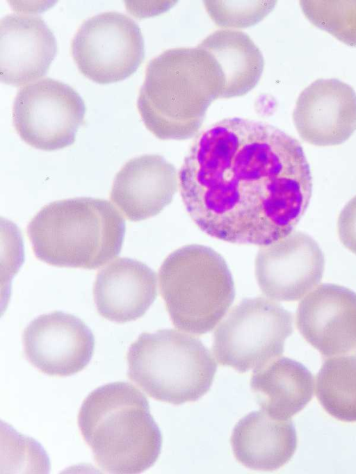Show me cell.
<instances>
[{"mask_svg":"<svg viewBox=\"0 0 356 474\" xmlns=\"http://www.w3.org/2000/svg\"><path fill=\"white\" fill-rule=\"evenodd\" d=\"M81 434L102 470L140 473L156 462L161 432L146 396L126 382L97 387L83 400L78 414Z\"/></svg>","mask_w":356,"mask_h":474,"instance_id":"cell-3","label":"cell"},{"mask_svg":"<svg viewBox=\"0 0 356 474\" xmlns=\"http://www.w3.org/2000/svg\"><path fill=\"white\" fill-rule=\"evenodd\" d=\"M337 230L341 243L356 254V196L341 211L337 222Z\"/></svg>","mask_w":356,"mask_h":474,"instance_id":"cell-23","label":"cell"},{"mask_svg":"<svg viewBox=\"0 0 356 474\" xmlns=\"http://www.w3.org/2000/svg\"><path fill=\"white\" fill-rule=\"evenodd\" d=\"M79 71L90 80L108 84L126 79L145 57L141 30L131 17L105 12L85 20L71 44Z\"/></svg>","mask_w":356,"mask_h":474,"instance_id":"cell-9","label":"cell"},{"mask_svg":"<svg viewBox=\"0 0 356 474\" xmlns=\"http://www.w3.org/2000/svg\"><path fill=\"white\" fill-rule=\"evenodd\" d=\"M255 277L262 293L275 301L293 302L303 297L321 281L323 253L309 235L292 231L261 246L254 263Z\"/></svg>","mask_w":356,"mask_h":474,"instance_id":"cell-10","label":"cell"},{"mask_svg":"<svg viewBox=\"0 0 356 474\" xmlns=\"http://www.w3.org/2000/svg\"><path fill=\"white\" fill-rule=\"evenodd\" d=\"M24 354L28 361L43 373L70 376L82 370L90 362L95 337L78 317L56 311L42 314L24 329Z\"/></svg>","mask_w":356,"mask_h":474,"instance_id":"cell-11","label":"cell"},{"mask_svg":"<svg viewBox=\"0 0 356 474\" xmlns=\"http://www.w3.org/2000/svg\"><path fill=\"white\" fill-rule=\"evenodd\" d=\"M126 223L108 200L75 197L44 206L27 232L35 256L58 267L98 268L121 251Z\"/></svg>","mask_w":356,"mask_h":474,"instance_id":"cell-4","label":"cell"},{"mask_svg":"<svg viewBox=\"0 0 356 474\" xmlns=\"http://www.w3.org/2000/svg\"><path fill=\"white\" fill-rule=\"evenodd\" d=\"M250 384L262 409L282 420L300 411L312 400L314 389L312 373L288 357H278L254 370Z\"/></svg>","mask_w":356,"mask_h":474,"instance_id":"cell-18","label":"cell"},{"mask_svg":"<svg viewBox=\"0 0 356 474\" xmlns=\"http://www.w3.org/2000/svg\"><path fill=\"white\" fill-rule=\"evenodd\" d=\"M231 444L236 459L243 465L273 471L291 459L297 435L291 419L277 420L261 409L251 411L236 424Z\"/></svg>","mask_w":356,"mask_h":474,"instance_id":"cell-17","label":"cell"},{"mask_svg":"<svg viewBox=\"0 0 356 474\" xmlns=\"http://www.w3.org/2000/svg\"><path fill=\"white\" fill-rule=\"evenodd\" d=\"M127 375L149 396L173 404L194 402L211 388L217 370L197 338L173 329L143 332L130 345Z\"/></svg>","mask_w":356,"mask_h":474,"instance_id":"cell-6","label":"cell"},{"mask_svg":"<svg viewBox=\"0 0 356 474\" xmlns=\"http://www.w3.org/2000/svg\"><path fill=\"white\" fill-rule=\"evenodd\" d=\"M198 46L213 56L222 72L224 88L220 98L243 96L259 83L264 58L247 33L232 29L217 30Z\"/></svg>","mask_w":356,"mask_h":474,"instance_id":"cell-19","label":"cell"},{"mask_svg":"<svg viewBox=\"0 0 356 474\" xmlns=\"http://www.w3.org/2000/svg\"><path fill=\"white\" fill-rule=\"evenodd\" d=\"M178 180L186 211L202 231L261 247L293 231L312 191L299 142L273 125L241 117L199 133Z\"/></svg>","mask_w":356,"mask_h":474,"instance_id":"cell-1","label":"cell"},{"mask_svg":"<svg viewBox=\"0 0 356 474\" xmlns=\"http://www.w3.org/2000/svg\"><path fill=\"white\" fill-rule=\"evenodd\" d=\"M223 88L222 72L208 51L198 45L172 48L149 62L137 108L157 138L186 140L197 135Z\"/></svg>","mask_w":356,"mask_h":474,"instance_id":"cell-2","label":"cell"},{"mask_svg":"<svg viewBox=\"0 0 356 474\" xmlns=\"http://www.w3.org/2000/svg\"><path fill=\"white\" fill-rule=\"evenodd\" d=\"M275 1H204L208 13L221 27L245 28L252 26L270 12Z\"/></svg>","mask_w":356,"mask_h":474,"instance_id":"cell-22","label":"cell"},{"mask_svg":"<svg viewBox=\"0 0 356 474\" xmlns=\"http://www.w3.org/2000/svg\"><path fill=\"white\" fill-rule=\"evenodd\" d=\"M316 397L332 417L356 421V356L325 359L316 381Z\"/></svg>","mask_w":356,"mask_h":474,"instance_id":"cell-20","label":"cell"},{"mask_svg":"<svg viewBox=\"0 0 356 474\" xmlns=\"http://www.w3.org/2000/svg\"><path fill=\"white\" fill-rule=\"evenodd\" d=\"M293 316L263 297L245 298L221 322L213 335L219 363L240 373L256 370L280 357L293 333Z\"/></svg>","mask_w":356,"mask_h":474,"instance_id":"cell-7","label":"cell"},{"mask_svg":"<svg viewBox=\"0 0 356 474\" xmlns=\"http://www.w3.org/2000/svg\"><path fill=\"white\" fill-rule=\"evenodd\" d=\"M159 281L172 324L193 335L213 330L235 297L225 260L205 245H184L170 253L160 267Z\"/></svg>","mask_w":356,"mask_h":474,"instance_id":"cell-5","label":"cell"},{"mask_svg":"<svg viewBox=\"0 0 356 474\" xmlns=\"http://www.w3.org/2000/svg\"><path fill=\"white\" fill-rule=\"evenodd\" d=\"M58 51L51 30L38 15L9 14L0 22V79L20 86L44 76Z\"/></svg>","mask_w":356,"mask_h":474,"instance_id":"cell-14","label":"cell"},{"mask_svg":"<svg viewBox=\"0 0 356 474\" xmlns=\"http://www.w3.org/2000/svg\"><path fill=\"white\" fill-rule=\"evenodd\" d=\"M93 295L103 318L118 323L136 320L157 297L156 275L140 261L118 258L98 272Z\"/></svg>","mask_w":356,"mask_h":474,"instance_id":"cell-16","label":"cell"},{"mask_svg":"<svg viewBox=\"0 0 356 474\" xmlns=\"http://www.w3.org/2000/svg\"><path fill=\"white\" fill-rule=\"evenodd\" d=\"M300 6L315 26L356 47V0H302Z\"/></svg>","mask_w":356,"mask_h":474,"instance_id":"cell-21","label":"cell"},{"mask_svg":"<svg viewBox=\"0 0 356 474\" xmlns=\"http://www.w3.org/2000/svg\"><path fill=\"white\" fill-rule=\"evenodd\" d=\"M293 120L301 138L316 146L346 141L356 130V93L337 79H319L300 94Z\"/></svg>","mask_w":356,"mask_h":474,"instance_id":"cell-13","label":"cell"},{"mask_svg":"<svg viewBox=\"0 0 356 474\" xmlns=\"http://www.w3.org/2000/svg\"><path fill=\"white\" fill-rule=\"evenodd\" d=\"M86 106L70 85L45 78L24 85L13 106L14 127L30 146L54 151L72 145L83 124Z\"/></svg>","mask_w":356,"mask_h":474,"instance_id":"cell-8","label":"cell"},{"mask_svg":"<svg viewBox=\"0 0 356 474\" xmlns=\"http://www.w3.org/2000/svg\"><path fill=\"white\" fill-rule=\"evenodd\" d=\"M178 187L174 165L160 155L145 154L130 159L118 172L110 198L129 220L137 222L158 215Z\"/></svg>","mask_w":356,"mask_h":474,"instance_id":"cell-15","label":"cell"},{"mask_svg":"<svg viewBox=\"0 0 356 474\" xmlns=\"http://www.w3.org/2000/svg\"><path fill=\"white\" fill-rule=\"evenodd\" d=\"M296 325L324 359L356 356V293L337 284L319 285L300 302Z\"/></svg>","mask_w":356,"mask_h":474,"instance_id":"cell-12","label":"cell"}]
</instances>
